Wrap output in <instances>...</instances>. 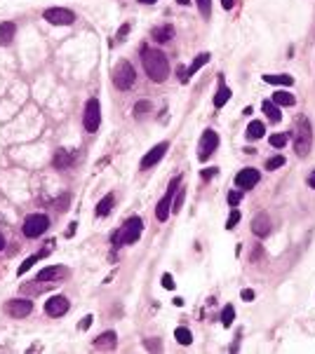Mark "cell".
Instances as JSON below:
<instances>
[{
    "instance_id": "1",
    "label": "cell",
    "mask_w": 315,
    "mask_h": 354,
    "mask_svg": "<svg viewBox=\"0 0 315 354\" xmlns=\"http://www.w3.org/2000/svg\"><path fill=\"white\" fill-rule=\"evenodd\" d=\"M143 56V71L148 73L153 82H163L170 76V61L160 50H153V47H143L142 50Z\"/></svg>"
},
{
    "instance_id": "2",
    "label": "cell",
    "mask_w": 315,
    "mask_h": 354,
    "mask_svg": "<svg viewBox=\"0 0 315 354\" xmlns=\"http://www.w3.org/2000/svg\"><path fill=\"white\" fill-rule=\"evenodd\" d=\"M142 230H143V221L139 216H130L120 230H115L111 235V242L113 247H122V244H134L139 237H142Z\"/></svg>"
},
{
    "instance_id": "3",
    "label": "cell",
    "mask_w": 315,
    "mask_h": 354,
    "mask_svg": "<svg viewBox=\"0 0 315 354\" xmlns=\"http://www.w3.org/2000/svg\"><path fill=\"white\" fill-rule=\"evenodd\" d=\"M311 146H313V127H311L308 118H301L296 125V131H294V152L299 157H306L311 152Z\"/></svg>"
},
{
    "instance_id": "4",
    "label": "cell",
    "mask_w": 315,
    "mask_h": 354,
    "mask_svg": "<svg viewBox=\"0 0 315 354\" xmlns=\"http://www.w3.org/2000/svg\"><path fill=\"white\" fill-rule=\"evenodd\" d=\"M111 77H113V85L118 87L120 92H125V89H132V87H134V82H137V71L132 68L130 61H120V64L113 66Z\"/></svg>"
},
{
    "instance_id": "5",
    "label": "cell",
    "mask_w": 315,
    "mask_h": 354,
    "mask_svg": "<svg viewBox=\"0 0 315 354\" xmlns=\"http://www.w3.org/2000/svg\"><path fill=\"white\" fill-rule=\"evenodd\" d=\"M47 228H50V218L45 214H31V216H26L24 218V228H22V232L29 239H35V237H40V235H45L47 232Z\"/></svg>"
},
{
    "instance_id": "6",
    "label": "cell",
    "mask_w": 315,
    "mask_h": 354,
    "mask_svg": "<svg viewBox=\"0 0 315 354\" xmlns=\"http://www.w3.org/2000/svg\"><path fill=\"white\" fill-rule=\"evenodd\" d=\"M179 183H181V176L172 178V181H170V188H167V193L163 195V200H160V202H158V206H155V218H158L160 223H165V221L170 218L172 202H174V193L179 190Z\"/></svg>"
},
{
    "instance_id": "7",
    "label": "cell",
    "mask_w": 315,
    "mask_h": 354,
    "mask_svg": "<svg viewBox=\"0 0 315 354\" xmlns=\"http://www.w3.org/2000/svg\"><path fill=\"white\" fill-rule=\"evenodd\" d=\"M83 125L89 134H94L101 125V103L99 99H89L85 103V113H83Z\"/></svg>"
},
{
    "instance_id": "8",
    "label": "cell",
    "mask_w": 315,
    "mask_h": 354,
    "mask_svg": "<svg viewBox=\"0 0 315 354\" xmlns=\"http://www.w3.org/2000/svg\"><path fill=\"white\" fill-rule=\"evenodd\" d=\"M217 148H219V134L214 129H205V131H202V139H200V146H198V160L207 162Z\"/></svg>"
},
{
    "instance_id": "9",
    "label": "cell",
    "mask_w": 315,
    "mask_h": 354,
    "mask_svg": "<svg viewBox=\"0 0 315 354\" xmlns=\"http://www.w3.org/2000/svg\"><path fill=\"white\" fill-rule=\"evenodd\" d=\"M43 19L55 26H71L76 22V12L66 10V7H50V10L43 12Z\"/></svg>"
},
{
    "instance_id": "10",
    "label": "cell",
    "mask_w": 315,
    "mask_h": 354,
    "mask_svg": "<svg viewBox=\"0 0 315 354\" xmlns=\"http://www.w3.org/2000/svg\"><path fill=\"white\" fill-rule=\"evenodd\" d=\"M5 312L10 314L12 319H24V317H29L33 312V303L29 298H14V301H7Z\"/></svg>"
},
{
    "instance_id": "11",
    "label": "cell",
    "mask_w": 315,
    "mask_h": 354,
    "mask_svg": "<svg viewBox=\"0 0 315 354\" xmlns=\"http://www.w3.org/2000/svg\"><path fill=\"white\" fill-rule=\"evenodd\" d=\"M71 307V303L66 296H52L50 301H45V312H47V317H64L66 312Z\"/></svg>"
},
{
    "instance_id": "12",
    "label": "cell",
    "mask_w": 315,
    "mask_h": 354,
    "mask_svg": "<svg viewBox=\"0 0 315 354\" xmlns=\"http://www.w3.org/2000/svg\"><path fill=\"white\" fill-rule=\"evenodd\" d=\"M259 181H261V174L257 172V169H252V167H245V169L238 172V176H235V185H238L240 190H252Z\"/></svg>"
},
{
    "instance_id": "13",
    "label": "cell",
    "mask_w": 315,
    "mask_h": 354,
    "mask_svg": "<svg viewBox=\"0 0 315 354\" xmlns=\"http://www.w3.org/2000/svg\"><path fill=\"white\" fill-rule=\"evenodd\" d=\"M170 151V143L167 141H163V143H158V146H153L151 151L143 155V160H142V169H151L153 164H158V162L165 157V152Z\"/></svg>"
},
{
    "instance_id": "14",
    "label": "cell",
    "mask_w": 315,
    "mask_h": 354,
    "mask_svg": "<svg viewBox=\"0 0 315 354\" xmlns=\"http://www.w3.org/2000/svg\"><path fill=\"white\" fill-rule=\"evenodd\" d=\"M66 275H68V270L64 268V265H50V268H43L40 272H38V281H57V279H64Z\"/></svg>"
},
{
    "instance_id": "15",
    "label": "cell",
    "mask_w": 315,
    "mask_h": 354,
    "mask_svg": "<svg viewBox=\"0 0 315 354\" xmlns=\"http://www.w3.org/2000/svg\"><path fill=\"white\" fill-rule=\"evenodd\" d=\"M252 232H254L257 237H261V239L268 237L271 235V218H268L266 214H259L254 221H252Z\"/></svg>"
},
{
    "instance_id": "16",
    "label": "cell",
    "mask_w": 315,
    "mask_h": 354,
    "mask_svg": "<svg viewBox=\"0 0 315 354\" xmlns=\"http://www.w3.org/2000/svg\"><path fill=\"white\" fill-rule=\"evenodd\" d=\"M230 97H233L230 87L224 82V76H219V89H217V94H214V108H224L229 103Z\"/></svg>"
},
{
    "instance_id": "17",
    "label": "cell",
    "mask_w": 315,
    "mask_h": 354,
    "mask_svg": "<svg viewBox=\"0 0 315 354\" xmlns=\"http://www.w3.org/2000/svg\"><path fill=\"white\" fill-rule=\"evenodd\" d=\"M115 345H118V335L113 331H106L94 338V347L97 350H115Z\"/></svg>"
},
{
    "instance_id": "18",
    "label": "cell",
    "mask_w": 315,
    "mask_h": 354,
    "mask_svg": "<svg viewBox=\"0 0 315 354\" xmlns=\"http://www.w3.org/2000/svg\"><path fill=\"white\" fill-rule=\"evenodd\" d=\"M207 61H209V52L198 54L196 59H193V64L188 66V71H186L184 76H181V82H188V77H193V76H196V73L200 71V68H202V66L207 64Z\"/></svg>"
},
{
    "instance_id": "19",
    "label": "cell",
    "mask_w": 315,
    "mask_h": 354,
    "mask_svg": "<svg viewBox=\"0 0 315 354\" xmlns=\"http://www.w3.org/2000/svg\"><path fill=\"white\" fill-rule=\"evenodd\" d=\"M151 38L155 43H170L174 38V26L172 24H165V26H158V28H153L151 31Z\"/></svg>"
},
{
    "instance_id": "20",
    "label": "cell",
    "mask_w": 315,
    "mask_h": 354,
    "mask_svg": "<svg viewBox=\"0 0 315 354\" xmlns=\"http://www.w3.org/2000/svg\"><path fill=\"white\" fill-rule=\"evenodd\" d=\"M14 33H17V24L14 22H2L0 24V47L10 45L14 40Z\"/></svg>"
},
{
    "instance_id": "21",
    "label": "cell",
    "mask_w": 315,
    "mask_h": 354,
    "mask_svg": "<svg viewBox=\"0 0 315 354\" xmlns=\"http://www.w3.org/2000/svg\"><path fill=\"white\" fill-rule=\"evenodd\" d=\"M273 103H275V106H294V103H296V99H294L292 92L278 89V92L273 94Z\"/></svg>"
},
{
    "instance_id": "22",
    "label": "cell",
    "mask_w": 315,
    "mask_h": 354,
    "mask_svg": "<svg viewBox=\"0 0 315 354\" xmlns=\"http://www.w3.org/2000/svg\"><path fill=\"white\" fill-rule=\"evenodd\" d=\"M71 164H73V152L57 151V155H55V167L57 169H66V167H71Z\"/></svg>"
},
{
    "instance_id": "23",
    "label": "cell",
    "mask_w": 315,
    "mask_h": 354,
    "mask_svg": "<svg viewBox=\"0 0 315 354\" xmlns=\"http://www.w3.org/2000/svg\"><path fill=\"white\" fill-rule=\"evenodd\" d=\"M113 204H115V195L109 193L104 200H101V202L97 204V216H109L111 209H113Z\"/></svg>"
},
{
    "instance_id": "24",
    "label": "cell",
    "mask_w": 315,
    "mask_h": 354,
    "mask_svg": "<svg viewBox=\"0 0 315 354\" xmlns=\"http://www.w3.org/2000/svg\"><path fill=\"white\" fill-rule=\"evenodd\" d=\"M266 134V125L263 122H259V120H252L250 127H247V139H261Z\"/></svg>"
},
{
    "instance_id": "25",
    "label": "cell",
    "mask_w": 315,
    "mask_h": 354,
    "mask_svg": "<svg viewBox=\"0 0 315 354\" xmlns=\"http://www.w3.org/2000/svg\"><path fill=\"white\" fill-rule=\"evenodd\" d=\"M263 82H268V85H278V87H292L294 77L292 76H263Z\"/></svg>"
},
{
    "instance_id": "26",
    "label": "cell",
    "mask_w": 315,
    "mask_h": 354,
    "mask_svg": "<svg viewBox=\"0 0 315 354\" xmlns=\"http://www.w3.org/2000/svg\"><path fill=\"white\" fill-rule=\"evenodd\" d=\"M263 113L268 115V120H271V122H280V120H283L280 110H278V106H275L273 101H263Z\"/></svg>"
},
{
    "instance_id": "27",
    "label": "cell",
    "mask_w": 315,
    "mask_h": 354,
    "mask_svg": "<svg viewBox=\"0 0 315 354\" xmlns=\"http://www.w3.org/2000/svg\"><path fill=\"white\" fill-rule=\"evenodd\" d=\"M43 256H47V251H38V253H33L31 258H26V260H24L22 265H19V270H17V275L22 277L24 272H26V270H31V265H33V263H38V260H40Z\"/></svg>"
},
{
    "instance_id": "28",
    "label": "cell",
    "mask_w": 315,
    "mask_h": 354,
    "mask_svg": "<svg viewBox=\"0 0 315 354\" xmlns=\"http://www.w3.org/2000/svg\"><path fill=\"white\" fill-rule=\"evenodd\" d=\"M174 338H176V343H181V345L193 343V335H191V331H188L186 326H179V329L174 331Z\"/></svg>"
},
{
    "instance_id": "29",
    "label": "cell",
    "mask_w": 315,
    "mask_h": 354,
    "mask_svg": "<svg viewBox=\"0 0 315 354\" xmlns=\"http://www.w3.org/2000/svg\"><path fill=\"white\" fill-rule=\"evenodd\" d=\"M233 319H235V310H233V305H226L224 312H221V324H224V326H230Z\"/></svg>"
},
{
    "instance_id": "30",
    "label": "cell",
    "mask_w": 315,
    "mask_h": 354,
    "mask_svg": "<svg viewBox=\"0 0 315 354\" xmlns=\"http://www.w3.org/2000/svg\"><path fill=\"white\" fill-rule=\"evenodd\" d=\"M198 10H200V14L205 17V19H209V14H212V0H196Z\"/></svg>"
},
{
    "instance_id": "31",
    "label": "cell",
    "mask_w": 315,
    "mask_h": 354,
    "mask_svg": "<svg viewBox=\"0 0 315 354\" xmlns=\"http://www.w3.org/2000/svg\"><path fill=\"white\" fill-rule=\"evenodd\" d=\"M287 141H289V136H287V134H273V136H271V146H273V148H285V146H287Z\"/></svg>"
},
{
    "instance_id": "32",
    "label": "cell",
    "mask_w": 315,
    "mask_h": 354,
    "mask_svg": "<svg viewBox=\"0 0 315 354\" xmlns=\"http://www.w3.org/2000/svg\"><path fill=\"white\" fill-rule=\"evenodd\" d=\"M280 167H285V157H283V155H275V157H271V160L266 162V169H268V172H273V169H280Z\"/></svg>"
},
{
    "instance_id": "33",
    "label": "cell",
    "mask_w": 315,
    "mask_h": 354,
    "mask_svg": "<svg viewBox=\"0 0 315 354\" xmlns=\"http://www.w3.org/2000/svg\"><path fill=\"white\" fill-rule=\"evenodd\" d=\"M238 221H240V211L233 206V211H230V216H229V221H226V228L229 230H233V228L238 226Z\"/></svg>"
},
{
    "instance_id": "34",
    "label": "cell",
    "mask_w": 315,
    "mask_h": 354,
    "mask_svg": "<svg viewBox=\"0 0 315 354\" xmlns=\"http://www.w3.org/2000/svg\"><path fill=\"white\" fill-rule=\"evenodd\" d=\"M240 200H242V193H240V190H230L229 193V204L230 206H238Z\"/></svg>"
},
{
    "instance_id": "35",
    "label": "cell",
    "mask_w": 315,
    "mask_h": 354,
    "mask_svg": "<svg viewBox=\"0 0 315 354\" xmlns=\"http://www.w3.org/2000/svg\"><path fill=\"white\" fill-rule=\"evenodd\" d=\"M184 190H179V195H176V200H174L172 202V211L174 214H176V211H179V209H181V204H184Z\"/></svg>"
},
{
    "instance_id": "36",
    "label": "cell",
    "mask_w": 315,
    "mask_h": 354,
    "mask_svg": "<svg viewBox=\"0 0 315 354\" xmlns=\"http://www.w3.org/2000/svg\"><path fill=\"white\" fill-rule=\"evenodd\" d=\"M146 110H151V103H148V101H142V103L134 106V115H142V113H146Z\"/></svg>"
},
{
    "instance_id": "37",
    "label": "cell",
    "mask_w": 315,
    "mask_h": 354,
    "mask_svg": "<svg viewBox=\"0 0 315 354\" xmlns=\"http://www.w3.org/2000/svg\"><path fill=\"white\" fill-rule=\"evenodd\" d=\"M163 286H165V289H170V291L174 289V279H172V275H170V272H165V275H163Z\"/></svg>"
},
{
    "instance_id": "38",
    "label": "cell",
    "mask_w": 315,
    "mask_h": 354,
    "mask_svg": "<svg viewBox=\"0 0 315 354\" xmlns=\"http://www.w3.org/2000/svg\"><path fill=\"white\" fill-rule=\"evenodd\" d=\"M240 296H242V301H254V296H257V293H254L252 289H242V293H240Z\"/></svg>"
},
{
    "instance_id": "39",
    "label": "cell",
    "mask_w": 315,
    "mask_h": 354,
    "mask_svg": "<svg viewBox=\"0 0 315 354\" xmlns=\"http://www.w3.org/2000/svg\"><path fill=\"white\" fill-rule=\"evenodd\" d=\"M217 172H219L217 167H207V169H202V178H212Z\"/></svg>"
},
{
    "instance_id": "40",
    "label": "cell",
    "mask_w": 315,
    "mask_h": 354,
    "mask_svg": "<svg viewBox=\"0 0 315 354\" xmlns=\"http://www.w3.org/2000/svg\"><path fill=\"white\" fill-rule=\"evenodd\" d=\"M89 326H92V317H85V319L80 322V331H87Z\"/></svg>"
},
{
    "instance_id": "41",
    "label": "cell",
    "mask_w": 315,
    "mask_h": 354,
    "mask_svg": "<svg viewBox=\"0 0 315 354\" xmlns=\"http://www.w3.org/2000/svg\"><path fill=\"white\" fill-rule=\"evenodd\" d=\"M127 31H130V26H127V24L122 26V31H118V40H120V43H122V38L127 35Z\"/></svg>"
},
{
    "instance_id": "42",
    "label": "cell",
    "mask_w": 315,
    "mask_h": 354,
    "mask_svg": "<svg viewBox=\"0 0 315 354\" xmlns=\"http://www.w3.org/2000/svg\"><path fill=\"white\" fill-rule=\"evenodd\" d=\"M146 347H148V350H163V345H160V343H153V340H148V343H146Z\"/></svg>"
},
{
    "instance_id": "43",
    "label": "cell",
    "mask_w": 315,
    "mask_h": 354,
    "mask_svg": "<svg viewBox=\"0 0 315 354\" xmlns=\"http://www.w3.org/2000/svg\"><path fill=\"white\" fill-rule=\"evenodd\" d=\"M221 5H224V10H230V7H233V0H221Z\"/></svg>"
},
{
    "instance_id": "44",
    "label": "cell",
    "mask_w": 315,
    "mask_h": 354,
    "mask_svg": "<svg viewBox=\"0 0 315 354\" xmlns=\"http://www.w3.org/2000/svg\"><path fill=\"white\" fill-rule=\"evenodd\" d=\"M308 185H311V188H313V190H315V172L311 174V176H308Z\"/></svg>"
},
{
    "instance_id": "45",
    "label": "cell",
    "mask_w": 315,
    "mask_h": 354,
    "mask_svg": "<svg viewBox=\"0 0 315 354\" xmlns=\"http://www.w3.org/2000/svg\"><path fill=\"white\" fill-rule=\"evenodd\" d=\"M137 2H143V5H153V2H158V0H137Z\"/></svg>"
},
{
    "instance_id": "46",
    "label": "cell",
    "mask_w": 315,
    "mask_h": 354,
    "mask_svg": "<svg viewBox=\"0 0 315 354\" xmlns=\"http://www.w3.org/2000/svg\"><path fill=\"white\" fill-rule=\"evenodd\" d=\"M2 247H5V237L0 235V251H2Z\"/></svg>"
},
{
    "instance_id": "47",
    "label": "cell",
    "mask_w": 315,
    "mask_h": 354,
    "mask_svg": "<svg viewBox=\"0 0 315 354\" xmlns=\"http://www.w3.org/2000/svg\"><path fill=\"white\" fill-rule=\"evenodd\" d=\"M176 2H179V5H191L188 0H176Z\"/></svg>"
}]
</instances>
